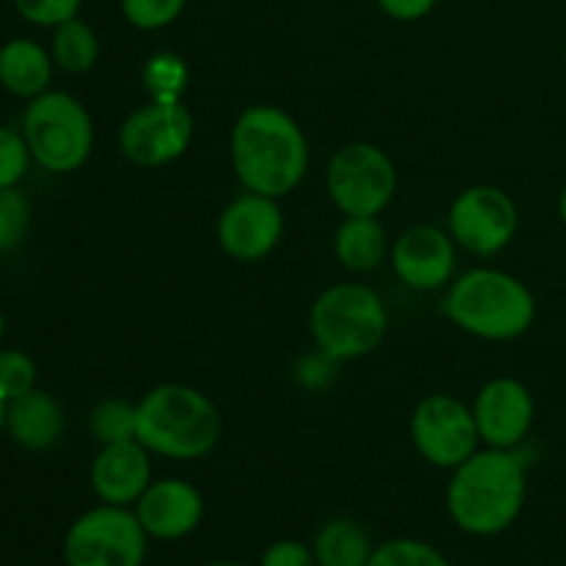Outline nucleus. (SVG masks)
Instances as JSON below:
<instances>
[{"label":"nucleus","instance_id":"obj_27","mask_svg":"<svg viewBox=\"0 0 566 566\" xmlns=\"http://www.w3.org/2000/svg\"><path fill=\"white\" fill-rule=\"evenodd\" d=\"M31 205L17 188H0V252L14 249L25 238Z\"/></svg>","mask_w":566,"mask_h":566},{"label":"nucleus","instance_id":"obj_32","mask_svg":"<svg viewBox=\"0 0 566 566\" xmlns=\"http://www.w3.org/2000/svg\"><path fill=\"white\" fill-rule=\"evenodd\" d=\"M558 216H562V221L566 227V186L562 188V197H558Z\"/></svg>","mask_w":566,"mask_h":566},{"label":"nucleus","instance_id":"obj_7","mask_svg":"<svg viewBox=\"0 0 566 566\" xmlns=\"http://www.w3.org/2000/svg\"><path fill=\"white\" fill-rule=\"evenodd\" d=\"M149 536L127 506L88 509L64 536L66 566H144Z\"/></svg>","mask_w":566,"mask_h":566},{"label":"nucleus","instance_id":"obj_4","mask_svg":"<svg viewBox=\"0 0 566 566\" xmlns=\"http://www.w3.org/2000/svg\"><path fill=\"white\" fill-rule=\"evenodd\" d=\"M442 313L481 340H514L534 326V293L517 276L497 269H473L446 293Z\"/></svg>","mask_w":566,"mask_h":566},{"label":"nucleus","instance_id":"obj_16","mask_svg":"<svg viewBox=\"0 0 566 566\" xmlns=\"http://www.w3.org/2000/svg\"><path fill=\"white\" fill-rule=\"evenodd\" d=\"M149 484H153V459L138 440L103 446L94 457V495L108 506H136Z\"/></svg>","mask_w":566,"mask_h":566},{"label":"nucleus","instance_id":"obj_5","mask_svg":"<svg viewBox=\"0 0 566 566\" xmlns=\"http://www.w3.org/2000/svg\"><path fill=\"white\" fill-rule=\"evenodd\" d=\"M310 332L326 357L346 363L379 348L387 332V310L379 293L357 282L332 285L310 310Z\"/></svg>","mask_w":566,"mask_h":566},{"label":"nucleus","instance_id":"obj_24","mask_svg":"<svg viewBox=\"0 0 566 566\" xmlns=\"http://www.w3.org/2000/svg\"><path fill=\"white\" fill-rule=\"evenodd\" d=\"M368 566H451V562L429 542L398 536L376 545Z\"/></svg>","mask_w":566,"mask_h":566},{"label":"nucleus","instance_id":"obj_34","mask_svg":"<svg viewBox=\"0 0 566 566\" xmlns=\"http://www.w3.org/2000/svg\"><path fill=\"white\" fill-rule=\"evenodd\" d=\"M208 566H247V564H238V562H213V564H208Z\"/></svg>","mask_w":566,"mask_h":566},{"label":"nucleus","instance_id":"obj_25","mask_svg":"<svg viewBox=\"0 0 566 566\" xmlns=\"http://www.w3.org/2000/svg\"><path fill=\"white\" fill-rule=\"evenodd\" d=\"M188 0H119L122 17L138 31L169 28L182 14Z\"/></svg>","mask_w":566,"mask_h":566},{"label":"nucleus","instance_id":"obj_30","mask_svg":"<svg viewBox=\"0 0 566 566\" xmlns=\"http://www.w3.org/2000/svg\"><path fill=\"white\" fill-rule=\"evenodd\" d=\"M258 566H318L315 564L313 547L298 539H280L265 547Z\"/></svg>","mask_w":566,"mask_h":566},{"label":"nucleus","instance_id":"obj_29","mask_svg":"<svg viewBox=\"0 0 566 566\" xmlns=\"http://www.w3.org/2000/svg\"><path fill=\"white\" fill-rule=\"evenodd\" d=\"M83 0H14L17 11L25 17L33 25L55 28L61 22L77 17V9H81Z\"/></svg>","mask_w":566,"mask_h":566},{"label":"nucleus","instance_id":"obj_1","mask_svg":"<svg viewBox=\"0 0 566 566\" xmlns=\"http://www.w3.org/2000/svg\"><path fill=\"white\" fill-rule=\"evenodd\" d=\"M230 158L247 191L282 199L307 175V136L276 105H249L232 125Z\"/></svg>","mask_w":566,"mask_h":566},{"label":"nucleus","instance_id":"obj_28","mask_svg":"<svg viewBox=\"0 0 566 566\" xmlns=\"http://www.w3.org/2000/svg\"><path fill=\"white\" fill-rule=\"evenodd\" d=\"M28 149L25 136L0 127V188H14L28 171Z\"/></svg>","mask_w":566,"mask_h":566},{"label":"nucleus","instance_id":"obj_31","mask_svg":"<svg viewBox=\"0 0 566 566\" xmlns=\"http://www.w3.org/2000/svg\"><path fill=\"white\" fill-rule=\"evenodd\" d=\"M381 11L387 17L398 22H415V20H423L431 9L437 6V0H379Z\"/></svg>","mask_w":566,"mask_h":566},{"label":"nucleus","instance_id":"obj_2","mask_svg":"<svg viewBox=\"0 0 566 566\" xmlns=\"http://www.w3.org/2000/svg\"><path fill=\"white\" fill-rule=\"evenodd\" d=\"M528 479L525 462L514 451L486 448L453 470L448 481V514L470 536H497L523 514Z\"/></svg>","mask_w":566,"mask_h":566},{"label":"nucleus","instance_id":"obj_8","mask_svg":"<svg viewBox=\"0 0 566 566\" xmlns=\"http://www.w3.org/2000/svg\"><path fill=\"white\" fill-rule=\"evenodd\" d=\"M396 188V164L376 144L354 142L332 155L326 191L343 216H379L392 202Z\"/></svg>","mask_w":566,"mask_h":566},{"label":"nucleus","instance_id":"obj_10","mask_svg":"<svg viewBox=\"0 0 566 566\" xmlns=\"http://www.w3.org/2000/svg\"><path fill=\"white\" fill-rule=\"evenodd\" d=\"M193 142V116L182 103H155L133 111L119 127V153L130 164L158 169L171 164Z\"/></svg>","mask_w":566,"mask_h":566},{"label":"nucleus","instance_id":"obj_6","mask_svg":"<svg viewBox=\"0 0 566 566\" xmlns=\"http://www.w3.org/2000/svg\"><path fill=\"white\" fill-rule=\"evenodd\" d=\"M22 136L42 169L66 175L81 169L94 147V125L77 97L44 92L31 99L22 116Z\"/></svg>","mask_w":566,"mask_h":566},{"label":"nucleus","instance_id":"obj_15","mask_svg":"<svg viewBox=\"0 0 566 566\" xmlns=\"http://www.w3.org/2000/svg\"><path fill=\"white\" fill-rule=\"evenodd\" d=\"M392 269L398 280L415 291H440L457 271L453 238L446 235L440 227H409L392 247Z\"/></svg>","mask_w":566,"mask_h":566},{"label":"nucleus","instance_id":"obj_20","mask_svg":"<svg viewBox=\"0 0 566 566\" xmlns=\"http://www.w3.org/2000/svg\"><path fill=\"white\" fill-rule=\"evenodd\" d=\"M313 556L318 566H368L374 542L357 520L335 517L315 534Z\"/></svg>","mask_w":566,"mask_h":566},{"label":"nucleus","instance_id":"obj_11","mask_svg":"<svg viewBox=\"0 0 566 566\" xmlns=\"http://www.w3.org/2000/svg\"><path fill=\"white\" fill-rule=\"evenodd\" d=\"M517 224V205L503 188L495 186L464 188L448 213L453 243L479 258L503 252L512 243Z\"/></svg>","mask_w":566,"mask_h":566},{"label":"nucleus","instance_id":"obj_26","mask_svg":"<svg viewBox=\"0 0 566 566\" xmlns=\"http://www.w3.org/2000/svg\"><path fill=\"white\" fill-rule=\"evenodd\" d=\"M36 385V365L28 354L14 352H0V398L6 403L14 401V398L25 396Z\"/></svg>","mask_w":566,"mask_h":566},{"label":"nucleus","instance_id":"obj_9","mask_svg":"<svg viewBox=\"0 0 566 566\" xmlns=\"http://www.w3.org/2000/svg\"><path fill=\"white\" fill-rule=\"evenodd\" d=\"M420 457L440 470H457L479 451V426L473 407L448 392H434L415 407L409 420Z\"/></svg>","mask_w":566,"mask_h":566},{"label":"nucleus","instance_id":"obj_35","mask_svg":"<svg viewBox=\"0 0 566 566\" xmlns=\"http://www.w3.org/2000/svg\"><path fill=\"white\" fill-rule=\"evenodd\" d=\"M3 332H6V318H3V313H0V337H3Z\"/></svg>","mask_w":566,"mask_h":566},{"label":"nucleus","instance_id":"obj_33","mask_svg":"<svg viewBox=\"0 0 566 566\" xmlns=\"http://www.w3.org/2000/svg\"><path fill=\"white\" fill-rule=\"evenodd\" d=\"M3 426H6V401L0 398V429H3Z\"/></svg>","mask_w":566,"mask_h":566},{"label":"nucleus","instance_id":"obj_3","mask_svg":"<svg viewBox=\"0 0 566 566\" xmlns=\"http://www.w3.org/2000/svg\"><path fill=\"white\" fill-rule=\"evenodd\" d=\"M136 440L155 457L202 459L221 440L219 407L188 385H158L136 403Z\"/></svg>","mask_w":566,"mask_h":566},{"label":"nucleus","instance_id":"obj_36","mask_svg":"<svg viewBox=\"0 0 566 566\" xmlns=\"http://www.w3.org/2000/svg\"><path fill=\"white\" fill-rule=\"evenodd\" d=\"M564 64H566V50H564Z\"/></svg>","mask_w":566,"mask_h":566},{"label":"nucleus","instance_id":"obj_17","mask_svg":"<svg viewBox=\"0 0 566 566\" xmlns=\"http://www.w3.org/2000/svg\"><path fill=\"white\" fill-rule=\"evenodd\" d=\"M64 409L53 396L33 387L25 396L6 403V429L17 446L28 451H48L64 437Z\"/></svg>","mask_w":566,"mask_h":566},{"label":"nucleus","instance_id":"obj_19","mask_svg":"<svg viewBox=\"0 0 566 566\" xmlns=\"http://www.w3.org/2000/svg\"><path fill=\"white\" fill-rule=\"evenodd\" d=\"M335 254L354 274L379 269L387 254V232L376 216H346L335 232Z\"/></svg>","mask_w":566,"mask_h":566},{"label":"nucleus","instance_id":"obj_23","mask_svg":"<svg viewBox=\"0 0 566 566\" xmlns=\"http://www.w3.org/2000/svg\"><path fill=\"white\" fill-rule=\"evenodd\" d=\"M92 434L99 446L136 440V403L125 398H108L92 412Z\"/></svg>","mask_w":566,"mask_h":566},{"label":"nucleus","instance_id":"obj_18","mask_svg":"<svg viewBox=\"0 0 566 566\" xmlns=\"http://www.w3.org/2000/svg\"><path fill=\"white\" fill-rule=\"evenodd\" d=\"M53 61L42 44L31 39H11L0 48V83L14 97L33 99L48 92Z\"/></svg>","mask_w":566,"mask_h":566},{"label":"nucleus","instance_id":"obj_14","mask_svg":"<svg viewBox=\"0 0 566 566\" xmlns=\"http://www.w3.org/2000/svg\"><path fill=\"white\" fill-rule=\"evenodd\" d=\"M133 512L149 539L177 542L199 528L205 517V501L202 492L188 481L160 479L144 490Z\"/></svg>","mask_w":566,"mask_h":566},{"label":"nucleus","instance_id":"obj_21","mask_svg":"<svg viewBox=\"0 0 566 566\" xmlns=\"http://www.w3.org/2000/svg\"><path fill=\"white\" fill-rule=\"evenodd\" d=\"M53 59L61 70L72 72V75H83L92 70L99 59V42L92 25L77 17L55 25L53 33Z\"/></svg>","mask_w":566,"mask_h":566},{"label":"nucleus","instance_id":"obj_12","mask_svg":"<svg viewBox=\"0 0 566 566\" xmlns=\"http://www.w3.org/2000/svg\"><path fill=\"white\" fill-rule=\"evenodd\" d=\"M285 219L276 205V199L263 197V193H241L232 199L219 216V247L238 263H258L269 258L280 243Z\"/></svg>","mask_w":566,"mask_h":566},{"label":"nucleus","instance_id":"obj_22","mask_svg":"<svg viewBox=\"0 0 566 566\" xmlns=\"http://www.w3.org/2000/svg\"><path fill=\"white\" fill-rule=\"evenodd\" d=\"M144 86L155 103H182L188 86V66L175 53H155L144 64Z\"/></svg>","mask_w":566,"mask_h":566},{"label":"nucleus","instance_id":"obj_13","mask_svg":"<svg viewBox=\"0 0 566 566\" xmlns=\"http://www.w3.org/2000/svg\"><path fill=\"white\" fill-rule=\"evenodd\" d=\"M534 396L517 379H492L475 396L473 415L481 442L514 451L534 426Z\"/></svg>","mask_w":566,"mask_h":566}]
</instances>
